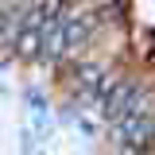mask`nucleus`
Listing matches in <instances>:
<instances>
[{
    "instance_id": "obj_1",
    "label": "nucleus",
    "mask_w": 155,
    "mask_h": 155,
    "mask_svg": "<svg viewBox=\"0 0 155 155\" xmlns=\"http://www.w3.org/2000/svg\"><path fill=\"white\" fill-rule=\"evenodd\" d=\"M105 128H109V143H113L116 155L155 147V113H136V116H124V120H113Z\"/></svg>"
}]
</instances>
